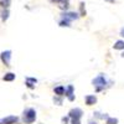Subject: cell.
I'll use <instances>...</instances> for the list:
<instances>
[{"mask_svg": "<svg viewBox=\"0 0 124 124\" xmlns=\"http://www.w3.org/2000/svg\"><path fill=\"white\" fill-rule=\"evenodd\" d=\"M65 93H66V88L63 86H58V87L55 88V94H57L58 97H62Z\"/></svg>", "mask_w": 124, "mask_h": 124, "instance_id": "obj_11", "label": "cell"}, {"mask_svg": "<svg viewBox=\"0 0 124 124\" xmlns=\"http://www.w3.org/2000/svg\"><path fill=\"white\" fill-rule=\"evenodd\" d=\"M120 36H123V37H124V27L120 30Z\"/></svg>", "mask_w": 124, "mask_h": 124, "instance_id": "obj_21", "label": "cell"}, {"mask_svg": "<svg viewBox=\"0 0 124 124\" xmlns=\"http://www.w3.org/2000/svg\"><path fill=\"white\" fill-rule=\"evenodd\" d=\"M60 26L61 27H70L71 26V21H68V20H66V19H62L60 21Z\"/></svg>", "mask_w": 124, "mask_h": 124, "instance_id": "obj_15", "label": "cell"}, {"mask_svg": "<svg viewBox=\"0 0 124 124\" xmlns=\"http://www.w3.org/2000/svg\"><path fill=\"white\" fill-rule=\"evenodd\" d=\"M106 1H110V3H116V0H106Z\"/></svg>", "mask_w": 124, "mask_h": 124, "instance_id": "obj_23", "label": "cell"}, {"mask_svg": "<svg viewBox=\"0 0 124 124\" xmlns=\"http://www.w3.org/2000/svg\"><path fill=\"white\" fill-rule=\"evenodd\" d=\"M62 19H66L68 20V21H72V20H77L81 15H78L77 13L75 11H65V13H62Z\"/></svg>", "mask_w": 124, "mask_h": 124, "instance_id": "obj_5", "label": "cell"}, {"mask_svg": "<svg viewBox=\"0 0 124 124\" xmlns=\"http://www.w3.org/2000/svg\"><path fill=\"white\" fill-rule=\"evenodd\" d=\"M15 73H13V72H9V73H6L4 77H3V79L4 81H6V82H11V81H14L15 79Z\"/></svg>", "mask_w": 124, "mask_h": 124, "instance_id": "obj_12", "label": "cell"}, {"mask_svg": "<svg viewBox=\"0 0 124 124\" xmlns=\"http://www.w3.org/2000/svg\"><path fill=\"white\" fill-rule=\"evenodd\" d=\"M0 6L1 8H9L10 6V0H0Z\"/></svg>", "mask_w": 124, "mask_h": 124, "instance_id": "obj_16", "label": "cell"}, {"mask_svg": "<svg viewBox=\"0 0 124 124\" xmlns=\"http://www.w3.org/2000/svg\"><path fill=\"white\" fill-rule=\"evenodd\" d=\"M19 122V118L16 116H9L6 118L0 119V124H16Z\"/></svg>", "mask_w": 124, "mask_h": 124, "instance_id": "obj_6", "label": "cell"}, {"mask_svg": "<svg viewBox=\"0 0 124 124\" xmlns=\"http://www.w3.org/2000/svg\"><path fill=\"white\" fill-rule=\"evenodd\" d=\"M85 101H86L87 106H93L94 103H97V97L96 96H86Z\"/></svg>", "mask_w": 124, "mask_h": 124, "instance_id": "obj_9", "label": "cell"}, {"mask_svg": "<svg viewBox=\"0 0 124 124\" xmlns=\"http://www.w3.org/2000/svg\"><path fill=\"white\" fill-rule=\"evenodd\" d=\"M35 83H37V79H36V78H30V77L26 78V86H27L29 88L34 89V88H35Z\"/></svg>", "mask_w": 124, "mask_h": 124, "instance_id": "obj_10", "label": "cell"}, {"mask_svg": "<svg viewBox=\"0 0 124 124\" xmlns=\"http://www.w3.org/2000/svg\"><path fill=\"white\" fill-rule=\"evenodd\" d=\"M82 114H83V112H82L81 108H73V109H71L70 113H68V116H70L71 119H81Z\"/></svg>", "mask_w": 124, "mask_h": 124, "instance_id": "obj_4", "label": "cell"}, {"mask_svg": "<svg viewBox=\"0 0 124 124\" xmlns=\"http://www.w3.org/2000/svg\"><path fill=\"white\" fill-rule=\"evenodd\" d=\"M114 50H124V41L123 40H118L117 42L113 45Z\"/></svg>", "mask_w": 124, "mask_h": 124, "instance_id": "obj_13", "label": "cell"}, {"mask_svg": "<svg viewBox=\"0 0 124 124\" xmlns=\"http://www.w3.org/2000/svg\"><path fill=\"white\" fill-rule=\"evenodd\" d=\"M88 124H97V123H96V122H93V120H89Z\"/></svg>", "mask_w": 124, "mask_h": 124, "instance_id": "obj_22", "label": "cell"}, {"mask_svg": "<svg viewBox=\"0 0 124 124\" xmlns=\"http://www.w3.org/2000/svg\"><path fill=\"white\" fill-rule=\"evenodd\" d=\"M9 19V10L8 8H4V10H1V21H6V20Z\"/></svg>", "mask_w": 124, "mask_h": 124, "instance_id": "obj_14", "label": "cell"}, {"mask_svg": "<svg viewBox=\"0 0 124 124\" xmlns=\"http://www.w3.org/2000/svg\"><path fill=\"white\" fill-rule=\"evenodd\" d=\"M79 9H81V16H85L86 15V9H85V3L83 1L79 4Z\"/></svg>", "mask_w": 124, "mask_h": 124, "instance_id": "obj_18", "label": "cell"}, {"mask_svg": "<svg viewBox=\"0 0 124 124\" xmlns=\"http://www.w3.org/2000/svg\"><path fill=\"white\" fill-rule=\"evenodd\" d=\"M54 102L57 103V106H61V103H62V101H61L60 98H54Z\"/></svg>", "mask_w": 124, "mask_h": 124, "instance_id": "obj_20", "label": "cell"}, {"mask_svg": "<svg viewBox=\"0 0 124 124\" xmlns=\"http://www.w3.org/2000/svg\"><path fill=\"white\" fill-rule=\"evenodd\" d=\"M65 96L68 98V101H70V102H73V101H75V94H73V86H72V85L67 86Z\"/></svg>", "mask_w": 124, "mask_h": 124, "instance_id": "obj_8", "label": "cell"}, {"mask_svg": "<svg viewBox=\"0 0 124 124\" xmlns=\"http://www.w3.org/2000/svg\"><path fill=\"white\" fill-rule=\"evenodd\" d=\"M92 83L96 88V92H101L104 88L109 87V81L107 79V77L104 75H98L92 81Z\"/></svg>", "mask_w": 124, "mask_h": 124, "instance_id": "obj_1", "label": "cell"}, {"mask_svg": "<svg viewBox=\"0 0 124 124\" xmlns=\"http://www.w3.org/2000/svg\"><path fill=\"white\" fill-rule=\"evenodd\" d=\"M107 124H118V119H117V118H110V117H108V118H107Z\"/></svg>", "mask_w": 124, "mask_h": 124, "instance_id": "obj_17", "label": "cell"}, {"mask_svg": "<svg viewBox=\"0 0 124 124\" xmlns=\"http://www.w3.org/2000/svg\"><path fill=\"white\" fill-rule=\"evenodd\" d=\"M25 124H31L36 120V110L34 108H26L24 110V118H23Z\"/></svg>", "mask_w": 124, "mask_h": 124, "instance_id": "obj_2", "label": "cell"}, {"mask_svg": "<svg viewBox=\"0 0 124 124\" xmlns=\"http://www.w3.org/2000/svg\"><path fill=\"white\" fill-rule=\"evenodd\" d=\"M70 119H71V118H70V116H68V117H63V118H62V124H67Z\"/></svg>", "mask_w": 124, "mask_h": 124, "instance_id": "obj_19", "label": "cell"}, {"mask_svg": "<svg viewBox=\"0 0 124 124\" xmlns=\"http://www.w3.org/2000/svg\"><path fill=\"white\" fill-rule=\"evenodd\" d=\"M51 3H56L58 4V8L61 10H67L68 6H70V3H68V0H50Z\"/></svg>", "mask_w": 124, "mask_h": 124, "instance_id": "obj_7", "label": "cell"}, {"mask_svg": "<svg viewBox=\"0 0 124 124\" xmlns=\"http://www.w3.org/2000/svg\"><path fill=\"white\" fill-rule=\"evenodd\" d=\"M0 60L1 62L6 66V67H10V60H11V51L10 50H6V51H3L1 55H0Z\"/></svg>", "mask_w": 124, "mask_h": 124, "instance_id": "obj_3", "label": "cell"}]
</instances>
